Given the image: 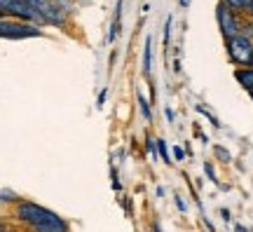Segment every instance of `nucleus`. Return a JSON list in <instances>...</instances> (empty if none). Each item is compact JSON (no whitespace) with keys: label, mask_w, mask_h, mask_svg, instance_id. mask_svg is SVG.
I'll list each match as a JSON object with an SVG mask.
<instances>
[{"label":"nucleus","mask_w":253,"mask_h":232,"mask_svg":"<svg viewBox=\"0 0 253 232\" xmlns=\"http://www.w3.org/2000/svg\"><path fill=\"white\" fill-rule=\"evenodd\" d=\"M12 216L17 223L26 225L31 232H68V223L61 216H56L52 209H45L31 199H17Z\"/></svg>","instance_id":"nucleus-1"},{"label":"nucleus","mask_w":253,"mask_h":232,"mask_svg":"<svg viewBox=\"0 0 253 232\" xmlns=\"http://www.w3.org/2000/svg\"><path fill=\"white\" fill-rule=\"evenodd\" d=\"M26 2L28 7H33L40 14V19L49 24V26H56V28H66L68 26V12L56 2V0H21Z\"/></svg>","instance_id":"nucleus-2"},{"label":"nucleus","mask_w":253,"mask_h":232,"mask_svg":"<svg viewBox=\"0 0 253 232\" xmlns=\"http://www.w3.org/2000/svg\"><path fill=\"white\" fill-rule=\"evenodd\" d=\"M42 28L28 21H19L12 17L0 19V38L2 40H26V38H40Z\"/></svg>","instance_id":"nucleus-3"},{"label":"nucleus","mask_w":253,"mask_h":232,"mask_svg":"<svg viewBox=\"0 0 253 232\" xmlns=\"http://www.w3.org/2000/svg\"><path fill=\"white\" fill-rule=\"evenodd\" d=\"M225 52H227V59L239 66V68H249L253 63V38H246V36H235L225 40Z\"/></svg>","instance_id":"nucleus-4"},{"label":"nucleus","mask_w":253,"mask_h":232,"mask_svg":"<svg viewBox=\"0 0 253 232\" xmlns=\"http://www.w3.org/2000/svg\"><path fill=\"white\" fill-rule=\"evenodd\" d=\"M216 19H218V28L225 40L235 38L242 33V26H244V14H237L230 7H225L223 2H218L216 7Z\"/></svg>","instance_id":"nucleus-5"},{"label":"nucleus","mask_w":253,"mask_h":232,"mask_svg":"<svg viewBox=\"0 0 253 232\" xmlns=\"http://www.w3.org/2000/svg\"><path fill=\"white\" fill-rule=\"evenodd\" d=\"M0 12L5 17H12V19H19V21H28V24H36V26H45V21L40 19L33 7H28L26 2L21 0H0Z\"/></svg>","instance_id":"nucleus-6"},{"label":"nucleus","mask_w":253,"mask_h":232,"mask_svg":"<svg viewBox=\"0 0 253 232\" xmlns=\"http://www.w3.org/2000/svg\"><path fill=\"white\" fill-rule=\"evenodd\" d=\"M235 80L239 82L246 92H253V68H237Z\"/></svg>","instance_id":"nucleus-7"},{"label":"nucleus","mask_w":253,"mask_h":232,"mask_svg":"<svg viewBox=\"0 0 253 232\" xmlns=\"http://www.w3.org/2000/svg\"><path fill=\"white\" fill-rule=\"evenodd\" d=\"M150 68H153V40L145 38V45H143V73L150 75Z\"/></svg>","instance_id":"nucleus-8"},{"label":"nucleus","mask_w":253,"mask_h":232,"mask_svg":"<svg viewBox=\"0 0 253 232\" xmlns=\"http://www.w3.org/2000/svg\"><path fill=\"white\" fill-rule=\"evenodd\" d=\"M225 7H230L232 12H237V14H246V9L251 7L253 0H220Z\"/></svg>","instance_id":"nucleus-9"},{"label":"nucleus","mask_w":253,"mask_h":232,"mask_svg":"<svg viewBox=\"0 0 253 232\" xmlns=\"http://www.w3.org/2000/svg\"><path fill=\"white\" fill-rule=\"evenodd\" d=\"M155 148H157V157H162L164 164H171V155H169V148H167V141L164 139H155Z\"/></svg>","instance_id":"nucleus-10"},{"label":"nucleus","mask_w":253,"mask_h":232,"mask_svg":"<svg viewBox=\"0 0 253 232\" xmlns=\"http://www.w3.org/2000/svg\"><path fill=\"white\" fill-rule=\"evenodd\" d=\"M136 98H138V110H141V115L145 117V122H153V110H150V103H148V98L138 92L136 94Z\"/></svg>","instance_id":"nucleus-11"},{"label":"nucleus","mask_w":253,"mask_h":232,"mask_svg":"<svg viewBox=\"0 0 253 232\" xmlns=\"http://www.w3.org/2000/svg\"><path fill=\"white\" fill-rule=\"evenodd\" d=\"M213 152H216V157H220V162H230V160H232V155H230L223 145H216V148H213Z\"/></svg>","instance_id":"nucleus-12"},{"label":"nucleus","mask_w":253,"mask_h":232,"mask_svg":"<svg viewBox=\"0 0 253 232\" xmlns=\"http://www.w3.org/2000/svg\"><path fill=\"white\" fill-rule=\"evenodd\" d=\"M171 155H173V157H171L173 162H183V160H185V150H183L181 145H176V148L171 150Z\"/></svg>","instance_id":"nucleus-13"},{"label":"nucleus","mask_w":253,"mask_h":232,"mask_svg":"<svg viewBox=\"0 0 253 232\" xmlns=\"http://www.w3.org/2000/svg\"><path fill=\"white\" fill-rule=\"evenodd\" d=\"M17 199H19V197L14 195V192H9V190H5V192H0V202H12V204H14Z\"/></svg>","instance_id":"nucleus-14"},{"label":"nucleus","mask_w":253,"mask_h":232,"mask_svg":"<svg viewBox=\"0 0 253 232\" xmlns=\"http://www.w3.org/2000/svg\"><path fill=\"white\" fill-rule=\"evenodd\" d=\"M204 171H207V176L213 181V183H218V176H216V171H213V164H209L207 162V164H204Z\"/></svg>","instance_id":"nucleus-15"},{"label":"nucleus","mask_w":253,"mask_h":232,"mask_svg":"<svg viewBox=\"0 0 253 232\" xmlns=\"http://www.w3.org/2000/svg\"><path fill=\"white\" fill-rule=\"evenodd\" d=\"M169 38H171V17L167 19V26H164V45H169Z\"/></svg>","instance_id":"nucleus-16"},{"label":"nucleus","mask_w":253,"mask_h":232,"mask_svg":"<svg viewBox=\"0 0 253 232\" xmlns=\"http://www.w3.org/2000/svg\"><path fill=\"white\" fill-rule=\"evenodd\" d=\"M106 96H108V92L103 90V92H101V94H99V103H96V106H99V108H103V103H106Z\"/></svg>","instance_id":"nucleus-17"},{"label":"nucleus","mask_w":253,"mask_h":232,"mask_svg":"<svg viewBox=\"0 0 253 232\" xmlns=\"http://www.w3.org/2000/svg\"><path fill=\"white\" fill-rule=\"evenodd\" d=\"M176 206H178L181 211H185V209H188V206H185V202H183V197H181V195H176Z\"/></svg>","instance_id":"nucleus-18"},{"label":"nucleus","mask_w":253,"mask_h":232,"mask_svg":"<svg viewBox=\"0 0 253 232\" xmlns=\"http://www.w3.org/2000/svg\"><path fill=\"white\" fill-rule=\"evenodd\" d=\"M244 17H246V19H253V2H251V7L246 9V14H244Z\"/></svg>","instance_id":"nucleus-19"},{"label":"nucleus","mask_w":253,"mask_h":232,"mask_svg":"<svg viewBox=\"0 0 253 232\" xmlns=\"http://www.w3.org/2000/svg\"><path fill=\"white\" fill-rule=\"evenodd\" d=\"M235 232H246L244 225H235Z\"/></svg>","instance_id":"nucleus-20"},{"label":"nucleus","mask_w":253,"mask_h":232,"mask_svg":"<svg viewBox=\"0 0 253 232\" xmlns=\"http://www.w3.org/2000/svg\"><path fill=\"white\" fill-rule=\"evenodd\" d=\"M181 2V7H190V0H178Z\"/></svg>","instance_id":"nucleus-21"},{"label":"nucleus","mask_w":253,"mask_h":232,"mask_svg":"<svg viewBox=\"0 0 253 232\" xmlns=\"http://www.w3.org/2000/svg\"><path fill=\"white\" fill-rule=\"evenodd\" d=\"M0 232H7V225L2 223V221H0Z\"/></svg>","instance_id":"nucleus-22"},{"label":"nucleus","mask_w":253,"mask_h":232,"mask_svg":"<svg viewBox=\"0 0 253 232\" xmlns=\"http://www.w3.org/2000/svg\"><path fill=\"white\" fill-rule=\"evenodd\" d=\"M2 17H5V14H2V12H0V19H2Z\"/></svg>","instance_id":"nucleus-23"},{"label":"nucleus","mask_w":253,"mask_h":232,"mask_svg":"<svg viewBox=\"0 0 253 232\" xmlns=\"http://www.w3.org/2000/svg\"><path fill=\"white\" fill-rule=\"evenodd\" d=\"M249 94H251V96H253V92H249Z\"/></svg>","instance_id":"nucleus-24"}]
</instances>
